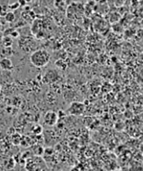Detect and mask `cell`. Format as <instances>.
Segmentation results:
<instances>
[{"instance_id":"obj_8","label":"cell","mask_w":143,"mask_h":171,"mask_svg":"<svg viewBox=\"0 0 143 171\" xmlns=\"http://www.w3.org/2000/svg\"><path fill=\"white\" fill-rule=\"evenodd\" d=\"M12 36L14 37V38H17V37L18 36V34L16 32V31H14V33H12Z\"/></svg>"},{"instance_id":"obj_7","label":"cell","mask_w":143,"mask_h":171,"mask_svg":"<svg viewBox=\"0 0 143 171\" xmlns=\"http://www.w3.org/2000/svg\"><path fill=\"white\" fill-rule=\"evenodd\" d=\"M42 131H43L42 126L35 125L34 128H33V133H34V134H40V133H42Z\"/></svg>"},{"instance_id":"obj_6","label":"cell","mask_w":143,"mask_h":171,"mask_svg":"<svg viewBox=\"0 0 143 171\" xmlns=\"http://www.w3.org/2000/svg\"><path fill=\"white\" fill-rule=\"evenodd\" d=\"M14 18H15V15H14V14L13 12H9L5 14V19H6V21L13 22L14 20Z\"/></svg>"},{"instance_id":"obj_4","label":"cell","mask_w":143,"mask_h":171,"mask_svg":"<svg viewBox=\"0 0 143 171\" xmlns=\"http://www.w3.org/2000/svg\"><path fill=\"white\" fill-rule=\"evenodd\" d=\"M1 67L3 70H10L14 68L13 66V62L11 60H9V58H3L1 60Z\"/></svg>"},{"instance_id":"obj_2","label":"cell","mask_w":143,"mask_h":171,"mask_svg":"<svg viewBox=\"0 0 143 171\" xmlns=\"http://www.w3.org/2000/svg\"><path fill=\"white\" fill-rule=\"evenodd\" d=\"M85 105L82 102H79V101H74L70 104L69 107V113L74 116H80L82 115L84 112H85Z\"/></svg>"},{"instance_id":"obj_5","label":"cell","mask_w":143,"mask_h":171,"mask_svg":"<svg viewBox=\"0 0 143 171\" xmlns=\"http://www.w3.org/2000/svg\"><path fill=\"white\" fill-rule=\"evenodd\" d=\"M2 43H3V45L5 46L6 48H10L13 45L12 38H11V37H9V36H5L3 39V41H2Z\"/></svg>"},{"instance_id":"obj_1","label":"cell","mask_w":143,"mask_h":171,"mask_svg":"<svg viewBox=\"0 0 143 171\" xmlns=\"http://www.w3.org/2000/svg\"><path fill=\"white\" fill-rule=\"evenodd\" d=\"M50 61V55L45 50H38L32 53L30 61L36 67L41 68L45 66Z\"/></svg>"},{"instance_id":"obj_3","label":"cell","mask_w":143,"mask_h":171,"mask_svg":"<svg viewBox=\"0 0 143 171\" xmlns=\"http://www.w3.org/2000/svg\"><path fill=\"white\" fill-rule=\"evenodd\" d=\"M58 114L54 112V111H49L45 113L44 117V122L46 125L52 127V126L55 125L57 122H58Z\"/></svg>"}]
</instances>
